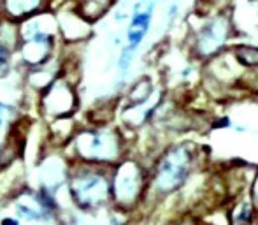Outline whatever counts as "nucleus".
<instances>
[{
  "mask_svg": "<svg viewBox=\"0 0 258 225\" xmlns=\"http://www.w3.org/2000/svg\"><path fill=\"white\" fill-rule=\"evenodd\" d=\"M204 158V148L197 141L172 139L163 144L150 162V187L143 209L181 195L201 173Z\"/></svg>",
  "mask_w": 258,
  "mask_h": 225,
  "instance_id": "obj_1",
  "label": "nucleus"
},
{
  "mask_svg": "<svg viewBox=\"0 0 258 225\" xmlns=\"http://www.w3.org/2000/svg\"><path fill=\"white\" fill-rule=\"evenodd\" d=\"M130 153V141L123 127L95 123L79 127L71 143L65 146V155L71 160L114 167Z\"/></svg>",
  "mask_w": 258,
  "mask_h": 225,
  "instance_id": "obj_2",
  "label": "nucleus"
},
{
  "mask_svg": "<svg viewBox=\"0 0 258 225\" xmlns=\"http://www.w3.org/2000/svg\"><path fill=\"white\" fill-rule=\"evenodd\" d=\"M199 23L188 30L186 53L194 64L202 65L228 51L239 34L230 7L211 14H197Z\"/></svg>",
  "mask_w": 258,
  "mask_h": 225,
  "instance_id": "obj_3",
  "label": "nucleus"
},
{
  "mask_svg": "<svg viewBox=\"0 0 258 225\" xmlns=\"http://www.w3.org/2000/svg\"><path fill=\"white\" fill-rule=\"evenodd\" d=\"M67 197L79 213L109 211L111 197V167L71 160L67 185Z\"/></svg>",
  "mask_w": 258,
  "mask_h": 225,
  "instance_id": "obj_4",
  "label": "nucleus"
},
{
  "mask_svg": "<svg viewBox=\"0 0 258 225\" xmlns=\"http://www.w3.org/2000/svg\"><path fill=\"white\" fill-rule=\"evenodd\" d=\"M150 187V164L139 155L128 153L111 167L112 209L126 215L143 211Z\"/></svg>",
  "mask_w": 258,
  "mask_h": 225,
  "instance_id": "obj_5",
  "label": "nucleus"
},
{
  "mask_svg": "<svg viewBox=\"0 0 258 225\" xmlns=\"http://www.w3.org/2000/svg\"><path fill=\"white\" fill-rule=\"evenodd\" d=\"M18 32H20L18 58L25 67H39L53 60L60 32H58L56 16L51 11H42L18 23Z\"/></svg>",
  "mask_w": 258,
  "mask_h": 225,
  "instance_id": "obj_6",
  "label": "nucleus"
},
{
  "mask_svg": "<svg viewBox=\"0 0 258 225\" xmlns=\"http://www.w3.org/2000/svg\"><path fill=\"white\" fill-rule=\"evenodd\" d=\"M14 215L25 223L49 225L58 220L60 201L58 194L44 187H23L11 197Z\"/></svg>",
  "mask_w": 258,
  "mask_h": 225,
  "instance_id": "obj_7",
  "label": "nucleus"
},
{
  "mask_svg": "<svg viewBox=\"0 0 258 225\" xmlns=\"http://www.w3.org/2000/svg\"><path fill=\"white\" fill-rule=\"evenodd\" d=\"M39 112L46 120L53 122L58 118H69L79 107V97L76 85L69 79V76L63 71L58 74L48 88H44L39 93L37 102Z\"/></svg>",
  "mask_w": 258,
  "mask_h": 225,
  "instance_id": "obj_8",
  "label": "nucleus"
},
{
  "mask_svg": "<svg viewBox=\"0 0 258 225\" xmlns=\"http://www.w3.org/2000/svg\"><path fill=\"white\" fill-rule=\"evenodd\" d=\"M156 0H136L132 6V14H130L128 25L125 30V44L121 48L128 49L132 53H137L143 42L151 32L153 25V13H155Z\"/></svg>",
  "mask_w": 258,
  "mask_h": 225,
  "instance_id": "obj_9",
  "label": "nucleus"
},
{
  "mask_svg": "<svg viewBox=\"0 0 258 225\" xmlns=\"http://www.w3.org/2000/svg\"><path fill=\"white\" fill-rule=\"evenodd\" d=\"M162 95L163 92L158 90L155 79L151 76L144 74L141 78H137L132 85H128V88L125 90V93L121 97L119 109H136V107L150 106Z\"/></svg>",
  "mask_w": 258,
  "mask_h": 225,
  "instance_id": "obj_10",
  "label": "nucleus"
},
{
  "mask_svg": "<svg viewBox=\"0 0 258 225\" xmlns=\"http://www.w3.org/2000/svg\"><path fill=\"white\" fill-rule=\"evenodd\" d=\"M20 44L18 23L9 20H0V81L9 78L14 69Z\"/></svg>",
  "mask_w": 258,
  "mask_h": 225,
  "instance_id": "obj_11",
  "label": "nucleus"
},
{
  "mask_svg": "<svg viewBox=\"0 0 258 225\" xmlns=\"http://www.w3.org/2000/svg\"><path fill=\"white\" fill-rule=\"evenodd\" d=\"M58 32L65 44H78L92 35V25L78 11H61L56 14Z\"/></svg>",
  "mask_w": 258,
  "mask_h": 225,
  "instance_id": "obj_12",
  "label": "nucleus"
},
{
  "mask_svg": "<svg viewBox=\"0 0 258 225\" xmlns=\"http://www.w3.org/2000/svg\"><path fill=\"white\" fill-rule=\"evenodd\" d=\"M48 7L49 0H0V18L21 23Z\"/></svg>",
  "mask_w": 258,
  "mask_h": 225,
  "instance_id": "obj_13",
  "label": "nucleus"
},
{
  "mask_svg": "<svg viewBox=\"0 0 258 225\" xmlns=\"http://www.w3.org/2000/svg\"><path fill=\"white\" fill-rule=\"evenodd\" d=\"M118 4V0H76V11L90 23H97Z\"/></svg>",
  "mask_w": 258,
  "mask_h": 225,
  "instance_id": "obj_14",
  "label": "nucleus"
},
{
  "mask_svg": "<svg viewBox=\"0 0 258 225\" xmlns=\"http://www.w3.org/2000/svg\"><path fill=\"white\" fill-rule=\"evenodd\" d=\"M230 53L234 55L235 60L239 62L241 67L246 71H253L258 69V44L256 42L248 41H235L230 46Z\"/></svg>",
  "mask_w": 258,
  "mask_h": 225,
  "instance_id": "obj_15",
  "label": "nucleus"
},
{
  "mask_svg": "<svg viewBox=\"0 0 258 225\" xmlns=\"http://www.w3.org/2000/svg\"><path fill=\"white\" fill-rule=\"evenodd\" d=\"M248 197L251 199L253 206L258 209V167L255 169V173H253L251 176V181H249V187H248Z\"/></svg>",
  "mask_w": 258,
  "mask_h": 225,
  "instance_id": "obj_16",
  "label": "nucleus"
},
{
  "mask_svg": "<svg viewBox=\"0 0 258 225\" xmlns=\"http://www.w3.org/2000/svg\"><path fill=\"white\" fill-rule=\"evenodd\" d=\"M14 107L11 106L9 102H4L2 99H0V130H2V127L6 125L7 122V116L11 115V111H13Z\"/></svg>",
  "mask_w": 258,
  "mask_h": 225,
  "instance_id": "obj_17",
  "label": "nucleus"
},
{
  "mask_svg": "<svg viewBox=\"0 0 258 225\" xmlns=\"http://www.w3.org/2000/svg\"><path fill=\"white\" fill-rule=\"evenodd\" d=\"M0 225H21V220L16 215H6L0 218Z\"/></svg>",
  "mask_w": 258,
  "mask_h": 225,
  "instance_id": "obj_18",
  "label": "nucleus"
},
{
  "mask_svg": "<svg viewBox=\"0 0 258 225\" xmlns=\"http://www.w3.org/2000/svg\"><path fill=\"white\" fill-rule=\"evenodd\" d=\"M194 225H220V223H216V222H209L207 218H197L195 220V223Z\"/></svg>",
  "mask_w": 258,
  "mask_h": 225,
  "instance_id": "obj_19",
  "label": "nucleus"
},
{
  "mask_svg": "<svg viewBox=\"0 0 258 225\" xmlns=\"http://www.w3.org/2000/svg\"><path fill=\"white\" fill-rule=\"evenodd\" d=\"M244 2H249V4H258V0H244Z\"/></svg>",
  "mask_w": 258,
  "mask_h": 225,
  "instance_id": "obj_20",
  "label": "nucleus"
},
{
  "mask_svg": "<svg viewBox=\"0 0 258 225\" xmlns=\"http://www.w3.org/2000/svg\"><path fill=\"white\" fill-rule=\"evenodd\" d=\"M0 20H2V18H0Z\"/></svg>",
  "mask_w": 258,
  "mask_h": 225,
  "instance_id": "obj_21",
  "label": "nucleus"
}]
</instances>
